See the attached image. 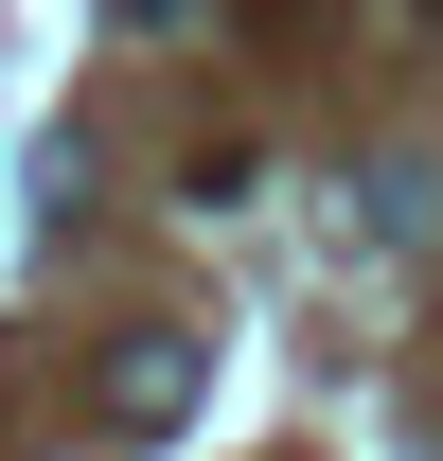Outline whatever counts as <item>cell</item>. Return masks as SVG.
<instances>
[{
    "mask_svg": "<svg viewBox=\"0 0 443 461\" xmlns=\"http://www.w3.org/2000/svg\"><path fill=\"white\" fill-rule=\"evenodd\" d=\"M195 408H213V338H177V320L107 338V373H89V444H177Z\"/></svg>",
    "mask_w": 443,
    "mask_h": 461,
    "instance_id": "cell-1",
    "label": "cell"
},
{
    "mask_svg": "<svg viewBox=\"0 0 443 461\" xmlns=\"http://www.w3.org/2000/svg\"><path fill=\"white\" fill-rule=\"evenodd\" d=\"M124 18H177V0H124Z\"/></svg>",
    "mask_w": 443,
    "mask_h": 461,
    "instance_id": "cell-2",
    "label": "cell"
}]
</instances>
